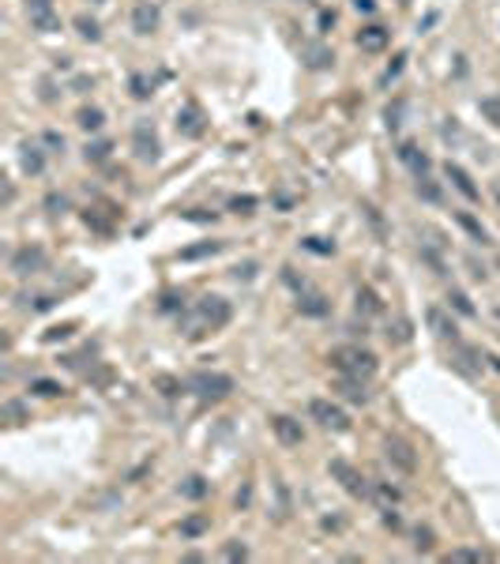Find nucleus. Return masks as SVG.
I'll use <instances>...</instances> for the list:
<instances>
[{
	"instance_id": "34",
	"label": "nucleus",
	"mask_w": 500,
	"mask_h": 564,
	"mask_svg": "<svg viewBox=\"0 0 500 564\" xmlns=\"http://www.w3.org/2000/svg\"><path fill=\"white\" fill-rule=\"evenodd\" d=\"M151 94H155V83H147V79H143V76H132V98L147 102Z\"/></svg>"
},
{
	"instance_id": "26",
	"label": "nucleus",
	"mask_w": 500,
	"mask_h": 564,
	"mask_svg": "<svg viewBox=\"0 0 500 564\" xmlns=\"http://www.w3.org/2000/svg\"><path fill=\"white\" fill-rule=\"evenodd\" d=\"M305 56H309V68H327V64H335V53L324 50V45H309Z\"/></svg>"
},
{
	"instance_id": "17",
	"label": "nucleus",
	"mask_w": 500,
	"mask_h": 564,
	"mask_svg": "<svg viewBox=\"0 0 500 564\" xmlns=\"http://www.w3.org/2000/svg\"><path fill=\"white\" fill-rule=\"evenodd\" d=\"M297 309L305 312V316H327L331 312V305H327V297L324 294H297Z\"/></svg>"
},
{
	"instance_id": "12",
	"label": "nucleus",
	"mask_w": 500,
	"mask_h": 564,
	"mask_svg": "<svg viewBox=\"0 0 500 564\" xmlns=\"http://www.w3.org/2000/svg\"><path fill=\"white\" fill-rule=\"evenodd\" d=\"M444 173H448V181L455 184L459 192H463V199H470V204H478V199H481V188H478V184L470 181V173H466L463 166L448 162V166H444Z\"/></svg>"
},
{
	"instance_id": "6",
	"label": "nucleus",
	"mask_w": 500,
	"mask_h": 564,
	"mask_svg": "<svg viewBox=\"0 0 500 564\" xmlns=\"http://www.w3.org/2000/svg\"><path fill=\"white\" fill-rule=\"evenodd\" d=\"M45 268V252L38 245H23L19 252L12 256V271L19 279H30V275H38V271Z\"/></svg>"
},
{
	"instance_id": "36",
	"label": "nucleus",
	"mask_w": 500,
	"mask_h": 564,
	"mask_svg": "<svg viewBox=\"0 0 500 564\" xmlns=\"http://www.w3.org/2000/svg\"><path fill=\"white\" fill-rule=\"evenodd\" d=\"M155 388L173 399V395H181V380H173V376H155Z\"/></svg>"
},
{
	"instance_id": "30",
	"label": "nucleus",
	"mask_w": 500,
	"mask_h": 564,
	"mask_svg": "<svg viewBox=\"0 0 500 564\" xmlns=\"http://www.w3.org/2000/svg\"><path fill=\"white\" fill-rule=\"evenodd\" d=\"M30 391L42 395V399H56V395H61L64 388H61L56 380H30Z\"/></svg>"
},
{
	"instance_id": "15",
	"label": "nucleus",
	"mask_w": 500,
	"mask_h": 564,
	"mask_svg": "<svg viewBox=\"0 0 500 564\" xmlns=\"http://www.w3.org/2000/svg\"><path fill=\"white\" fill-rule=\"evenodd\" d=\"M358 45H361L365 53H380L384 45H388V30H384V27H376V23H373V27L358 30Z\"/></svg>"
},
{
	"instance_id": "21",
	"label": "nucleus",
	"mask_w": 500,
	"mask_h": 564,
	"mask_svg": "<svg viewBox=\"0 0 500 564\" xmlns=\"http://www.w3.org/2000/svg\"><path fill=\"white\" fill-rule=\"evenodd\" d=\"M455 222L463 226V230L470 233L474 241H481V245H489V233H486V226H481L478 219H470V215H466V211H455Z\"/></svg>"
},
{
	"instance_id": "13",
	"label": "nucleus",
	"mask_w": 500,
	"mask_h": 564,
	"mask_svg": "<svg viewBox=\"0 0 500 564\" xmlns=\"http://www.w3.org/2000/svg\"><path fill=\"white\" fill-rule=\"evenodd\" d=\"M425 320H429V327H433L440 338H451V343H459V327H455V320H448L444 309H429V312H425Z\"/></svg>"
},
{
	"instance_id": "31",
	"label": "nucleus",
	"mask_w": 500,
	"mask_h": 564,
	"mask_svg": "<svg viewBox=\"0 0 500 564\" xmlns=\"http://www.w3.org/2000/svg\"><path fill=\"white\" fill-rule=\"evenodd\" d=\"M76 27H79V34H83L87 42H98V38H102L98 23H94V19H87V15H79V19H76Z\"/></svg>"
},
{
	"instance_id": "19",
	"label": "nucleus",
	"mask_w": 500,
	"mask_h": 564,
	"mask_svg": "<svg viewBox=\"0 0 500 564\" xmlns=\"http://www.w3.org/2000/svg\"><path fill=\"white\" fill-rule=\"evenodd\" d=\"M219 248H222V241H204V245H188V248H181V260H184V263L204 260V256H215Z\"/></svg>"
},
{
	"instance_id": "38",
	"label": "nucleus",
	"mask_w": 500,
	"mask_h": 564,
	"mask_svg": "<svg viewBox=\"0 0 500 564\" xmlns=\"http://www.w3.org/2000/svg\"><path fill=\"white\" fill-rule=\"evenodd\" d=\"M414 538H417V550H422V553H429L433 545H437V542H433V530H429V527H417Z\"/></svg>"
},
{
	"instance_id": "7",
	"label": "nucleus",
	"mask_w": 500,
	"mask_h": 564,
	"mask_svg": "<svg viewBox=\"0 0 500 564\" xmlns=\"http://www.w3.org/2000/svg\"><path fill=\"white\" fill-rule=\"evenodd\" d=\"M384 455H388V463H395L402 474H414V470H417L414 448H410L406 440H399V437H388V440H384Z\"/></svg>"
},
{
	"instance_id": "23",
	"label": "nucleus",
	"mask_w": 500,
	"mask_h": 564,
	"mask_svg": "<svg viewBox=\"0 0 500 564\" xmlns=\"http://www.w3.org/2000/svg\"><path fill=\"white\" fill-rule=\"evenodd\" d=\"M207 527H211L207 515H188V519H181V538H199Z\"/></svg>"
},
{
	"instance_id": "35",
	"label": "nucleus",
	"mask_w": 500,
	"mask_h": 564,
	"mask_svg": "<svg viewBox=\"0 0 500 564\" xmlns=\"http://www.w3.org/2000/svg\"><path fill=\"white\" fill-rule=\"evenodd\" d=\"M162 312H177V309H184V297L177 294V290H166L162 294V305H158Z\"/></svg>"
},
{
	"instance_id": "32",
	"label": "nucleus",
	"mask_w": 500,
	"mask_h": 564,
	"mask_svg": "<svg viewBox=\"0 0 500 564\" xmlns=\"http://www.w3.org/2000/svg\"><path fill=\"white\" fill-rule=\"evenodd\" d=\"M417 196L429 199V204H440V188L429 181V177H417Z\"/></svg>"
},
{
	"instance_id": "27",
	"label": "nucleus",
	"mask_w": 500,
	"mask_h": 564,
	"mask_svg": "<svg viewBox=\"0 0 500 564\" xmlns=\"http://www.w3.org/2000/svg\"><path fill=\"white\" fill-rule=\"evenodd\" d=\"M102 124H106V117H102V109H94V106L79 109V128H87V132H98Z\"/></svg>"
},
{
	"instance_id": "5",
	"label": "nucleus",
	"mask_w": 500,
	"mask_h": 564,
	"mask_svg": "<svg viewBox=\"0 0 500 564\" xmlns=\"http://www.w3.org/2000/svg\"><path fill=\"white\" fill-rule=\"evenodd\" d=\"M309 414L316 417L324 429H335V433H346V429H350V417H346V410L335 406L331 399H312V402H309Z\"/></svg>"
},
{
	"instance_id": "49",
	"label": "nucleus",
	"mask_w": 500,
	"mask_h": 564,
	"mask_svg": "<svg viewBox=\"0 0 500 564\" xmlns=\"http://www.w3.org/2000/svg\"><path fill=\"white\" fill-rule=\"evenodd\" d=\"M354 8H358V12H373L376 4H373V0H354Z\"/></svg>"
},
{
	"instance_id": "4",
	"label": "nucleus",
	"mask_w": 500,
	"mask_h": 564,
	"mask_svg": "<svg viewBox=\"0 0 500 564\" xmlns=\"http://www.w3.org/2000/svg\"><path fill=\"white\" fill-rule=\"evenodd\" d=\"M327 474H331V478H335L350 497H369V489H373V481H369L365 474L358 470V466L346 463V459H331V463H327Z\"/></svg>"
},
{
	"instance_id": "9",
	"label": "nucleus",
	"mask_w": 500,
	"mask_h": 564,
	"mask_svg": "<svg viewBox=\"0 0 500 564\" xmlns=\"http://www.w3.org/2000/svg\"><path fill=\"white\" fill-rule=\"evenodd\" d=\"M27 12H30V27H34V30H42V34L61 30V19H56L50 0H27Z\"/></svg>"
},
{
	"instance_id": "22",
	"label": "nucleus",
	"mask_w": 500,
	"mask_h": 564,
	"mask_svg": "<svg viewBox=\"0 0 500 564\" xmlns=\"http://www.w3.org/2000/svg\"><path fill=\"white\" fill-rule=\"evenodd\" d=\"M448 309H455L459 316H466V320H474V316H478V309L470 305V297H466L463 290H451V294H448Z\"/></svg>"
},
{
	"instance_id": "50",
	"label": "nucleus",
	"mask_w": 500,
	"mask_h": 564,
	"mask_svg": "<svg viewBox=\"0 0 500 564\" xmlns=\"http://www.w3.org/2000/svg\"><path fill=\"white\" fill-rule=\"evenodd\" d=\"M493 199H497V207H500V184H493Z\"/></svg>"
},
{
	"instance_id": "39",
	"label": "nucleus",
	"mask_w": 500,
	"mask_h": 564,
	"mask_svg": "<svg viewBox=\"0 0 500 564\" xmlns=\"http://www.w3.org/2000/svg\"><path fill=\"white\" fill-rule=\"evenodd\" d=\"M230 207H233V211H241V215H248V211L256 207V196H233Z\"/></svg>"
},
{
	"instance_id": "41",
	"label": "nucleus",
	"mask_w": 500,
	"mask_h": 564,
	"mask_svg": "<svg viewBox=\"0 0 500 564\" xmlns=\"http://www.w3.org/2000/svg\"><path fill=\"white\" fill-rule=\"evenodd\" d=\"M305 248H312V252H320V256L335 252V245H327V241H320V237H309V241H305Z\"/></svg>"
},
{
	"instance_id": "3",
	"label": "nucleus",
	"mask_w": 500,
	"mask_h": 564,
	"mask_svg": "<svg viewBox=\"0 0 500 564\" xmlns=\"http://www.w3.org/2000/svg\"><path fill=\"white\" fill-rule=\"evenodd\" d=\"M188 391L199 395V399H207V402H219L233 391V376H226V373H192L188 376Z\"/></svg>"
},
{
	"instance_id": "44",
	"label": "nucleus",
	"mask_w": 500,
	"mask_h": 564,
	"mask_svg": "<svg viewBox=\"0 0 500 564\" xmlns=\"http://www.w3.org/2000/svg\"><path fill=\"white\" fill-rule=\"evenodd\" d=\"M402 61H406V56H395V64H388V72H384V83H391V79L402 72Z\"/></svg>"
},
{
	"instance_id": "40",
	"label": "nucleus",
	"mask_w": 500,
	"mask_h": 564,
	"mask_svg": "<svg viewBox=\"0 0 500 564\" xmlns=\"http://www.w3.org/2000/svg\"><path fill=\"white\" fill-rule=\"evenodd\" d=\"M109 143H94V147H87V158H91V162H102V158H109Z\"/></svg>"
},
{
	"instance_id": "2",
	"label": "nucleus",
	"mask_w": 500,
	"mask_h": 564,
	"mask_svg": "<svg viewBox=\"0 0 500 564\" xmlns=\"http://www.w3.org/2000/svg\"><path fill=\"white\" fill-rule=\"evenodd\" d=\"M327 361L338 369L343 376H358V380H369L376 373V354L365 350V346H335L327 354Z\"/></svg>"
},
{
	"instance_id": "18",
	"label": "nucleus",
	"mask_w": 500,
	"mask_h": 564,
	"mask_svg": "<svg viewBox=\"0 0 500 564\" xmlns=\"http://www.w3.org/2000/svg\"><path fill=\"white\" fill-rule=\"evenodd\" d=\"M338 391H343L350 402H369L365 380H358V376H343V373H338Z\"/></svg>"
},
{
	"instance_id": "11",
	"label": "nucleus",
	"mask_w": 500,
	"mask_h": 564,
	"mask_svg": "<svg viewBox=\"0 0 500 564\" xmlns=\"http://www.w3.org/2000/svg\"><path fill=\"white\" fill-rule=\"evenodd\" d=\"M132 30H135V34H143V38L158 30V8L151 4V0H140V4L132 8Z\"/></svg>"
},
{
	"instance_id": "43",
	"label": "nucleus",
	"mask_w": 500,
	"mask_h": 564,
	"mask_svg": "<svg viewBox=\"0 0 500 564\" xmlns=\"http://www.w3.org/2000/svg\"><path fill=\"white\" fill-rule=\"evenodd\" d=\"M72 327H76V324H61V327H50V335H45V343H56V338L72 335Z\"/></svg>"
},
{
	"instance_id": "42",
	"label": "nucleus",
	"mask_w": 500,
	"mask_h": 564,
	"mask_svg": "<svg viewBox=\"0 0 500 564\" xmlns=\"http://www.w3.org/2000/svg\"><path fill=\"white\" fill-rule=\"evenodd\" d=\"M226 557H230V561H245L248 557V545H237V542H230V545H226Z\"/></svg>"
},
{
	"instance_id": "20",
	"label": "nucleus",
	"mask_w": 500,
	"mask_h": 564,
	"mask_svg": "<svg viewBox=\"0 0 500 564\" xmlns=\"http://www.w3.org/2000/svg\"><path fill=\"white\" fill-rule=\"evenodd\" d=\"M358 312H365V316H380V312H384L380 297H376L369 286H361V290H358Z\"/></svg>"
},
{
	"instance_id": "14",
	"label": "nucleus",
	"mask_w": 500,
	"mask_h": 564,
	"mask_svg": "<svg viewBox=\"0 0 500 564\" xmlns=\"http://www.w3.org/2000/svg\"><path fill=\"white\" fill-rule=\"evenodd\" d=\"M399 158H402V166L414 169V177H425V173H429V166H433L429 155H422L414 143H402V147H399Z\"/></svg>"
},
{
	"instance_id": "29",
	"label": "nucleus",
	"mask_w": 500,
	"mask_h": 564,
	"mask_svg": "<svg viewBox=\"0 0 500 564\" xmlns=\"http://www.w3.org/2000/svg\"><path fill=\"white\" fill-rule=\"evenodd\" d=\"M27 417H30V410L27 406H23V402H4V422L8 425H19V422H27Z\"/></svg>"
},
{
	"instance_id": "16",
	"label": "nucleus",
	"mask_w": 500,
	"mask_h": 564,
	"mask_svg": "<svg viewBox=\"0 0 500 564\" xmlns=\"http://www.w3.org/2000/svg\"><path fill=\"white\" fill-rule=\"evenodd\" d=\"M177 128H181L184 135H192V140H196V135H204V117H199V109L196 106H184L181 113H177Z\"/></svg>"
},
{
	"instance_id": "37",
	"label": "nucleus",
	"mask_w": 500,
	"mask_h": 564,
	"mask_svg": "<svg viewBox=\"0 0 500 564\" xmlns=\"http://www.w3.org/2000/svg\"><path fill=\"white\" fill-rule=\"evenodd\" d=\"M448 561H463V564H478V561H481V553H478V550H451V553H448Z\"/></svg>"
},
{
	"instance_id": "47",
	"label": "nucleus",
	"mask_w": 500,
	"mask_h": 564,
	"mask_svg": "<svg viewBox=\"0 0 500 564\" xmlns=\"http://www.w3.org/2000/svg\"><path fill=\"white\" fill-rule=\"evenodd\" d=\"M384 523H388L391 530H399V527H402V519H399V515L391 512V508H388V512H384Z\"/></svg>"
},
{
	"instance_id": "33",
	"label": "nucleus",
	"mask_w": 500,
	"mask_h": 564,
	"mask_svg": "<svg viewBox=\"0 0 500 564\" xmlns=\"http://www.w3.org/2000/svg\"><path fill=\"white\" fill-rule=\"evenodd\" d=\"M478 109H481V117L493 120V124L500 128V98H481V102H478Z\"/></svg>"
},
{
	"instance_id": "48",
	"label": "nucleus",
	"mask_w": 500,
	"mask_h": 564,
	"mask_svg": "<svg viewBox=\"0 0 500 564\" xmlns=\"http://www.w3.org/2000/svg\"><path fill=\"white\" fill-rule=\"evenodd\" d=\"M45 204H50L53 211H56V207H61V211H64V207H68V199H64V196H50V199H45Z\"/></svg>"
},
{
	"instance_id": "24",
	"label": "nucleus",
	"mask_w": 500,
	"mask_h": 564,
	"mask_svg": "<svg viewBox=\"0 0 500 564\" xmlns=\"http://www.w3.org/2000/svg\"><path fill=\"white\" fill-rule=\"evenodd\" d=\"M369 493H373L384 508H391V504H399V501H402V493H399V489H391L388 481H373V489H369Z\"/></svg>"
},
{
	"instance_id": "8",
	"label": "nucleus",
	"mask_w": 500,
	"mask_h": 564,
	"mask_svg": "<svg viewBox=\"0 0 500 564\" xmlns=\"http://www.w3.org/2000/svg\"><path fill=\"white\" fill-rule=\"evenodd\" d=\"M132 143H135V155L143 158V162H158V135H155V128L147 124V120H140V124L132 128Z\"/></svg>"
},
{
	"instance_id": "10",
	"label": "nucleus",
	"mask_w": 500,
	"mask_h": 564,
	"mask_svg": "<svg viewBox=\"0 0 500 564\" xmlns=\"http://www.w3.org/2000/svg\"><path fill=\"white\" fill-rule=\"evenodd\" d=\"M271 433H275V437H279V444H286V448H297V444L305 440L301 422H294V417H286V414L271 417Z\"/></svg>"
},
{
	"instance_id": "25",
	"label": "nucleus",
	"mask_w": 500,
	"mask_h": 564,
	"mask_svg": "<svg viewBox=\"0 0 500 564\" xmlns=\"http://www.w3.org/2000/svg\"><path fill=\"white\" fill-rule=\"evenodd\" d=\"M207 489H211V486H207V481L199 478V474H192V478L181 486V497H188V501H204V497H207Z\"/></svg>"
},
{
	"instance_id": "45",
	"label": "nucleus",
	"mask_w": 500,
	"mask_h": 564,
	"mask_svg": "<svg viewBox=\"0 0 500 564\" xmlns=\"http://www.w3.org/2000/svg\"><path fill=\"white\" fill-rule=\"evenodd\" d=\"M45 143H50V147H56V151H64V135H56V132H45L42 135Z\"/></svg>"
},
{
	"instance_id": "1",
	"label": "nucleus",
	"mask_w": 500,
	"mask_h": 564,
	"mask_svg": "<svg viewBox=\"0 0 500 564\" xmlns=\"http://www.w3.org/2000/svg\"><path fill=\"white\" fill-rule=\"evenodd\" d=\"M230 316H233L230 301H222V297L207 294V297H199V301L192 305V312L184 316V335H188V338H199V335H207V332H219V327L230 324Z\"/></svg>"
},
{
	"instance_id": "28",
	"label": "nucleus",
	"mask_w": 500,
	"mask_h": 564,
	"mask_svg": "<svg viewBox=\"0 0 500 564\" xmlns=\"http://www.w3.org/2000/svg\"><path fill=\"white\" fill-rule=\"evenodd\" d=\"M23 169H27V173H42V169H45L42 151H38V147H30V143L23 147Z\"/></svg>"
},
{
	"instance_id": "46",
	"label": "nucleus",
	"mask_w": 500,
	"mask_h": 564,
	"mask_svg": "<svg viewBox=\"0 0 500 564\" xmlns=\"http://www.w3.org/2000/svg\"><path fill=\"white\" fill-rule=\"evenodd\" d=\"M248 501H252V486H245V489L237 493V508H248Z\"/></svg>"
}]
</instances>
